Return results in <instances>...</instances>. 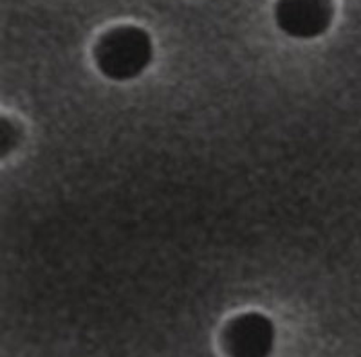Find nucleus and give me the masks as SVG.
Wrapping results in <instances>:
<instances>
[{"instance_id": "f257e3e1", "label": "nucleus", "mask_w": 361, "mask_h": 357, "mask_svg": "<svg viewBox=\"0 0 361 357\" xmlns=\"http://www.w3.org/2000/svg\"><path fill=\"white\" fill-rule=\"evenodd\" d=\"M152 40L145 29L135 25H121L103 35L94 47V60L98 69L107 78H137L152 62Z\"/></svg>"}, {"instance_id": "f03ea898", "label": "nucleus", "mask_w": 361, "mask_h": 357, "mask_svg": "<svg viewBox=\"0 0 361 357\" xmlns=\"http://www.w3.org/2000/svg\"><path fill=\"white\" fill-rule=\"evenodd\" d=\"M334 17L333 0H276L275 20L293 38H316Z\"/></svg>"}, {"instance_id": "7ed1b4c3", "label": "nucleus", "mask_w": 361, "mask_h": 357, "mask_svg": "<svg viewBox=\"0 0 361 357\" xmlns=\"http://www.w3.org/2000/svg\"><path fill=\"white\" fill-rule=\"evenodd\" d=\"M222 337L230 357H269L275 343V329L269 318L250 312L230 321Z\"/></svg>"}]
</instances>
